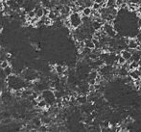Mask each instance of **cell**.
I'll use <instances>...</instances> for the list:
<instances>
[{
  "instance_id": "6da1fadb",
  "label": "cell",
  "mask_w": 141,
  "mask_h": 132,
  "mask_svg": "<svg viewBox=\"0 0 141 132\" xmlns=\"http://www.w3.org/2000/svg\"><path fill=\"white\" fill-rule=\"evenodd\" d=\"M69 20H70V22H71V25H72V28H78L80 27V25L82 24L83 20H82V17L79 13H72L69 15Z\"/></svg>"
},
{
  "instance_id": "7a4b0ae2",
  "label": "cell",
  "mask_w": 141,
  "mask_h": 132,
  "mask_svg": "<svg viewBox=\"0 0 141 132\" xmlns=\"http://www.w3.org/2000/svg\"><path fill=\"white\" fill-rule=\"evenodd\" d=\"M103 28H104L106 34H107L108 37H110V38L115 37V35H116V30L114 29V27L112 26V24H109V23L106 22L105 24L103 25Z\"/></svg>"
},
{
  "instance_id": "3957f363",
  "label": "cell",
  "mask_w": 141,
  "mask_h": 132,
  "mask_svg": "<svg viewBox=\"0 0 141 132\" xmlns=\"http://www.w3.org/2000/svg\"><path fill=\"white\" fill-rule=\"evenodd\" d=\"M139 43L137 42L136 39H130L129 43H128V47L130 50H134V49L137 48V46L139 45Z\"/></svg>"
},
{
  "instance_id": "277c9868",
  "label": "cell",
  "mask_w": 141,
  "mask_h": 132,
  "mask_svg": "<svg viewBox=\"0 0 141 132\" xmlns=\"http://www.w3.org/2000/svg\"><path fill=\"white\" fill-rule=\"evenodd\" d=\"M129 50H130V49H129ZM129 50L124 49V50H122L121 53H120V55H121V56H123L124 58L126 59L127 61H128V60H130V59L132 57V53H131V51H129Z\"/></svg>"
},
{
  "instance_id": "5b68a950",
  "label": "cell",
  "mask_w": 141,
  "mask_h": 132,
  "mask_svg": "<svg viewBox=\"0 0 141 132\" xmlns=\"http://www.w3.org/2000/svg\"><path fill=\"white\" fill-rule=\"evenodd\" d=\"M129 75L132 77V79L134 80V79H138L140 78L141 76V73L137 70V69H134V70H130L129 71Z\"/></svg>"
},
{
  "instance_id": "8992f818",
  "label": "cell",
  "mask_w": 141,
  "mask_h": 132,
  "mask_svg": "<svg viewBox=\"0 0 141 132\" xmlns=\"http://www.w3.org/2000/svg\"><path fill=\"white\" fill-rule=\"evenodd\" d=\"M83 41H84V44H86V47L90 49H94L96 47L94 43L92 42V39H84Z\"/></svg>"
},
{
  "instance_id": "52a82bcc",
  "label": "cell",
  "mask_w": 141,
  "mask_h": 132,
  "mask_svg": "<svg viewBox=\"0 0 141 132\" xmlns=\"http://www.w3.org/2000/svg\"><path fill=\"white\" fill-rule=\"evenodd\" d=\"M77 102L79 104H86L88 101V97L86 95H82V96H77Z\"/></svg>"
},
{
  "instance_id": "ba28073f",
  "label": "cell",
  "mask_w": 141,
  "mask_h": 132,
  "mask_svg": "<svg viewBox=\"0 0 141 132\" xmlns=\"http://www.w3.org/2000/svg\"><path fill=\"white\" fill-rule=\"evenodd\" d=\"M92 13V8L91 7H84V9L82 12V15H86V16H90Z\"/></svg>"
},
{
  "instance_id": "9c48e42d",
  "label": "cell",
  "mask_w": 141,
  "mask_h": 132,
  "mask_svg": "<svg viewBox=\"0 0 141 132\" xmlns=\"http://www.w3.org/2000/svg\"><path fill=\"white\" fill-rule=\"evenodd\" d=\"M33 124H34L37 128H39V126L42 125V121H41L40 119H39V118H36V119L33 120Z\"/></svg>"
},
{
  "instance_id": "30bf717a",
  "label": "cell",
  "mask_w": 141,
  "mask_h": 132,
  "mask_svg": "<svg viewBox=\"0 0 141 132\" xmlns=\"http://www.w3.org/2000/svg\"><path fill=\"white\" fill-rule=\"evenodd\" d=\"M47 104H48L47 101L45 99H42V100H40V101L38 102V107L40 108V109H43V108H46Z\"/></svg>"
},
{
  "instance_id": "8fae6325",
  "label": "cell",
  "mask_w": 141,
  "mask_h": 132,
  "mask_svg": "<svg viewBox=\"0 0 141 132\" xmlns=\"http://www.w3.org/2000/svg\"><path fill=\"white\" fill-rule=\"evenodd\" d=\"M8 66H10V63H9V61L8 60H4V61H1L0 62V68L1 69H6Z\"/></svg>"
},
{
  "instance_id": "7c38bea8",
  "label": "cell",
  "mask_w": 141,
  "mask_h": 132,
  "mask_svg": "<svg viewBox=\"0 0 141 132\" xmlns=\"http://www.w3.org/2000/svg\"><path fill=\"white\" fill-rule=\"evenodd\" d=\"M98 74L99 73H98L97 70H91L90 73H89V75H88V77H89V79H96Z\"/></svg>"
},
{
  "instance_id": "4fadbf2b",
  "label": "cell",
  "mask_w": 141,
  "mask_h": 132,
  "mask_svg": "<svg viewBox=\"0 0 141 132\" xmlns=\"http://www.w3.org/2000/svg\"><path fill=\"white\" fill-rule=\"evenodd\" d=\"M4 71H5V74L7 76H10V75H12V73H13V69L11 68L10 66H8L6 69H4Z\"/></svg>"
},
{
  "instance_id": "5bb4252c",
  "label": "cell",
  "mask_w": 141,
  "mask_h": 132,
  "mask_svg": "<svg viewBox=\"0 0 141 132\" xmlns=\"http://www.w3.org/2000/svg\"><path fill=\"white\" fill-rule=\"evenodd\" d=\"M117 62L120 64V65H122V66H123V65H124V64L127 62V60L124 58L123 56H121V55H120V56H118V57H117Z\"/></svg>"
},
{
  "instance_id": "9a60e30c",
  "label": "cell",
  "mask_w": 141,
  "mask_h": 132,
  "mask_svg": "<svg viewBox=\"0 0 141 132\" xmlns=\"http://www.w3.org/2000/svg\"><path fill=\"white\" fill-rule=\"evenodd\" d=\"M27 16L28 17H31V18H33V17H35L36 16V12H35L34 10H30L29 12H27Z\"/></svg>"
},
{
  "instance_id": "2e32d148",
  "label": "cell",
  "mask_w": 141,
  "mask_h": 132,
  "mask_svg": "<svg viewBox=\"0 0 141 132\" xmlns=\"http://www.w3.org/2000/svg\"><path fill=\"white\" fill-rule=\"evenodd\" d=\"M107 7L108 8H112L115 7V0H107Z\"/></svg>"
},
{
  "instance_id": "e0dca14e",
  "label": "cell",
  "mask_w": 141,
  "mask_h": 132,
  "mask_svg": "<svg viewBox=\"0 0 141 132\" xmlns=\"http://www.w3.org/2000/svg\"><path fill=\"white\" fill-rule=\"evenodd\" d=\"M92 8L93 10H96V11H98V10H100L101 9V4H98V3H96V2H94L92 4Z\"/></svg>"
},
{
  "instance_id": "ac0fdd59",
  "label": "cell",
  "mask_w": 141,
  "mask_h": 132,
  "mask_svg": "<svg viewBox=\"0 0 141 132\" xmlns=\"http://www.w3.org/2000/svg\"><path fill=\"white\" fill-rule=\"evenodd\" d=\"M48 130V128H47V126L46 125H41V126L39 127V131H47Z\"/></svg>"
},
{
  "instance_id": "d6986e66",
  "label": "cell",
  "mask_w": 141,
  "mask_h": 132,
  "mask_svg": "<svg viewBox=\"0 0 141 132\" xmlns=\"http://www.w3.org/2000/svg\"><path fill=\"white\" fill-rule=\"evenodd\" d=\"M54 95H55V98H57V99H58V98H63V97H62V93H60L59 91H56V92H54Z\"/></svg>"
},
{
  "instance_id": "ffe728a7",
  "label": "cell",
  "mask_w": 141,
  "mask_h": 132,
  "mask_svg": "<svg viewBox=\"0 0 141 132\" xmlns=\"http://www.w3.org/2000/svg\"><path fill=\"white\" fill-rule=\"evenodd\" d=\"M136 40H137V42L139 43V44H141V33H138V34L136 35Z\"/></svg>"
},
{
  "instance_id": "44dd1931",
  "label": "cell",
  "mask_w": 141,
  "mask_h": 132,
  "mask_svg": "<svg viewBox=\"0 0 141 132\" xmlns=\"http://www.w3.org/2000/svg\"><path fill=\"white\" fill-rule=\"evenodd\" d=\"M88 84H89V85H95V84H96V80H95V79H89Z\"/></svg>"
},
{
  "instance_id": "7402d4cb",
  "label": "cell",
  "mask_w": 141,
  "mask_h": 132,
  "mask_svg": "<svg viewBox=\"0 0 141 132\" xmlns=\"http://www.w3.org/2000/svg\"><path fill=\"white\" fill-rule=\"evenodd\" d=\"M137 26L140 28L141 27V18H138V21H137Z\"/></svg>"
},
{
  "instance_id": "603a6c76",
  "label": "cell",
  "mask_w": 141,
  "mask_h": 132,
  "mask_svg": "<svg viewBox=\"0 0 141 132\" xmlns=\"http://www.w3.org/2000/svg\"><path fill=\"white\" fill-rule=\"evenodd\" d=\"M137 70H138V71H139V72L141 73V66H139V67H138V69H137Z\"/></svg>"
}]
</instances>
